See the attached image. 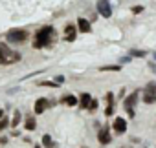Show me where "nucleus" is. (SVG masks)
Instances as JSON below:
<instances>
[{
  "mask_svg": "<svg viewBox=\"0 0 156 148\" xmlns=\"http://www.w3.org/2000/svg\"><path fill=\"white\" fill-rule=\"evenodd\" d=\"M53 35H55V29H53L51 26L41 28V29L35 33V39H33V48L41 49V48L50 46V42H51V39H53Z\"/></svg>",
  "mask_w": 156,
  "mask_h": 148,
  "instance_id": "1",
  "label": "nucleus"
},
{
  "mask_svg": "<svg viewBox=\"0 0 156 148\" xmlns=\"http://www.w3.org/2000/svg\"><path fill=\"white\" fill-rule=\"evenodd\" d=\"M17 60H20V53L9 49L6 44H0V64H2V66H8V64H13V62H17Z\"/></svg>",
  "mask_w": 156,
  "mask_h": 148,
  "instance_id": "2",
  "label": "nucleus"
},
{
  "mask_svg": "<svg viewBox=\"0 0 156 148\" xmlns=\"http://www.w3.org/2000/svg\"><path fill=\"white\" fill-rule=\"evenodd\" d=\"M143 101H145V104H154L156 103V81L147 82L145 92H143Z\"/></svg>",
  "mask_w": 156,
  "mask_h": 148,
  "instance_id": "3",
  "label": "nucleus"
},
{
  "mask_svg": "<svg viewBox=\"0 0 156 148\" xmlns=\"http://www.w3.org/2000/svg\"><path fill=\"white\" fill-rule=\"evenodd\" d=\"M6 39L9 42H13V44H20V42H24L28 39V33L24 29H11V31H8Z\"/></svg>",
  "mask_w": 156,
  "mask_h": 148,
  "instance_id": "4",
  "label": "nucleus"
},
{
  "mask_svg": "<svg viewBox=\"0 0 156 148\" xmlns=\"http://www.w3.org/2000/svg\"><path fill=\"white\" fill-rule=\"evenodd\" d=\"M138 97H140V93H138V92H132V93L123 101V106H125V110H127V113H129L130 117H134V106H136V103H138Z\"/></svg>",
  "mask_w": 156,
  "mask_h": 148,
  "instance_id": "5",
  "label": "nucleus"
},
{
  "mask_svg": "<svg viewBox=\"0 0 156 148\" xmlns=\"http://www.w3.org/2000/svg\"><path fill=\"white\" fill-rule=\"evenodd\" d=\"M98 13L103 17V18H110L112 17V8L107 0H99L98 2Z\"/></svg>",
  "mask_w": 156,
  "mask_h": 148,
  "instance_id": "6",
  "label": "nucleus"
},
{
  "mask_svg": "<svg viewBox=\"0 0 156 148\" xmlns=\"http://www.w3.org/2000/svg\"><path fill=\"white\" fill-rule=\"evenodd\" d=\"M112 128H114L116 133H125L127 132V121L123 117H116L114 123H112Z\"/></svg>",
  "mask_w": 156,
  "mask_h": 148,
  "instance_id": "7",
  "label": "nucleus"
},
{
  "mask_svg": "<svg viewBox=\"0 0 156 148\" xmlns=\"http://www.w3.org/2000/svg\"><path fill=\"white\" fill-rule=\"evenodd\" d=\"M98 141H99L101 144H108V143L112 141V137H110V130H108V126H103V128L99 130V133H98Z\"/></svg>",
  "mask_w": 156,
  "mask_h": 148,
  "instance_id": "8",
  "label": "nucleus"
},
{
  "mask_svg": "<svg viewBox=\"0 0 156 148\" xmlns=\"http://www.w3.org/2000/svg\"><path fill=\"white\" fill-rule=\"evenodd\" d=\"M48 104H50V103H48V99H44V97L37 99V101H35V108H33V110H35V113H37V115L44 113V110L48 108Z\"/></svg>",
  "mask_w": 156,
  "mask_h": 148,
  "instance_id": "9",
  "label": "nucleus"
},
{
  "mask_svg": "<svg viewBox=\"0 0 156 148\" xmlns=\"http://www.w3.org/2000/svg\"><path fill=\"white\" fill-rule=\"evenodd\" d=\"M77 28H79L81 33H90L92 31V26H90V22L87 18H79V20H77Z\"/></svg>",
  "mask_w": 156,
  "mask_h": 148,
  "instance_id": "10",
  "label": "nucleus"
},
{
  "mask_svg": "<svg viewBox=\"0 0 156 148\" xmlns=\"http://www.w3.org/2000/svg\"><path fill=\"white\" fill-rule=\"evenodd\" d=\"M61 104H64V106H75V104H79V99L73 97V95H64V97H61Z\"/></svg>",
  "mask_w": 156,
  "mask_h": 148,
  "instance_id": "11",
  "label": "nucleus"
},
{
  "mask_svg": "<svg viewBox=\"0 0 156 148\" xmlns=\"http://www.w3.org/2000/svg\"><path fill=\"white\" fill-rule=\"evenodd\" d=\"M90 103H92V97H90V93H83V95L79 97V108H83V110H88Z\"/></svg>",
  "mask_w": 156,
  "mask_h": 148,
  "instance_id": "12",
  "label": "nucleus"
},
{
  "mask_svg": "<svg viewBox=\"0 0 156 148\" xmlns=\"http://www.w3.org/2000/svg\"><path fill=\"white\" fill-rule=\"evenodd\" d=\"M64 33H66V40H68V42H72V40L75 39V26H73V24H66Z\"/></svg>",
  "mask_w": 156,
  "mask_h": 148,
  "instance_id": "13",
  "label": "nucleus"
},
{
  "mask_svg": "<svg viewBox=\"0 0 156 148\" xmlns=\"http://www.w3.org/2000/svg\"><path fill=\"white\" fill-rule=\"evenodd\" d=\"M20 119H22V115H20V112H19V110H15V113H13V119L9 121V124L17 128V126L20 124Z\"/></svg>",
  "mask_w": 156,
  "mask_h": 148,
  "instance_id": "14",
  "label": "nucleus"
},
{
  "mask_svg": "<svg viewBox=\"0 0 156 148\" xmlns=\"http://www.w3.org/2000/svg\"><path fill=\"white\" fill-rule=\"evenodd\" d=\"M24 126H26V130H30V132H31V130H35V128H37V123H35V119H33V117H28V119H26V123H24Z\"/></svg>",
  "mask_w": 156,
  "mask_h": 148,
  "instance_id": "15",
  "label": "nucleus"
},
{
  "mask_svg": "<svg viewBox=\"0 0 156 148\" xmlns=\"http://www.w3.org/2000/svg\"><path fill=\"white\" fill-rule=\"evenodd\" d=\"M147 55V51H143V49H130V57H145Z\"/></svg>",
  "mask_w": 156,
  "mask_h": 148,
  "instance_id": "16",
  "label": "nucleus"
},
{
  "mask_svg": "<svg viewBox=\"0 0 156 148\" xmlns=\"http://www.w3.org/2000/svg\"><path fill=\"white\" fill-rule=\"evenodd\" d=\"M99 71H119V66L118 64L116 66H101Z\"/></svg>",
  "mask_w": 156,
  "mask_h": 148,
  "instance_id": "17",
  "label": "nucleus"
},
{
  "mask_svg": "<svg viewBox=\"0 0 156 148\" xmlns=\"http://www.w3.org/2000/svg\"><path fill=\"white\" fill-rule=\"evenodd\" d=\"M42 144H44L46 148H50V146L53 144V141H51V137H50V135H42Z\"/></svg>",
  "mask_w": 156,
  "mask_h": 148,
  "instance_id": "18",
  "label": "nucleus"
},
{
  "mask_svg": "<svg viewBox=\"0 0 156 148\" xmlns=\"http://www.w3.org/2000/svg\"><path fill=\"white\" fill-rule=\"evenodd\" d=\"M8 126H9V119L2 117V119H0V132H2V130H6Z\"/></svg>",
  "mask_w": 156,
  "mask_h": 148,
  "instance_id": "19",
  "label": "nucleus"
},
{
  "mask_svg": "<svg viewBox=\"0 0 156 148\" xmlns=\"http://www.w3.org/2000/svg\"><path fill=\"white\" fill-rule=\"evenodd\" d=\"M98 106H99V103H98V99H92V103H90V106H88V110H90V112H94V110H98Z\"/></svg>",
  "mask_w": 156,
  "mask_h": 148,
  "instance_id": "20",
  "label": "nucleus"
},
{
  "mask_svg": "<svg viewBox=\"0 0 156 148\" xmlns=\"http://www.w3.org/2000/svg\"><path fill=\"white\" fill-rule=\"evenodd\" d=\"M112 113H114V104H108V106H107V110H105V115H107V117H110Z\"/></svg>",
  "mask_w": 156,
  "mask_h": 148,
  "instance_id": "21",
  "label": "nucleus"
},
{
  "mask_svg": "<svg viewBox=\"0 0 156 148\" xmlns=\"http://www.w3.org/2000/svg\"><path fill=\"white\" fill-rule=\"evenodd\" d=\"M39 84H41V86H59L57 82H50V81H41Z\"/></svg>",
  "mask_w": 156,
  "mask_h": 148,
  "instance_id": "22",
  "label": "nucleus"
},
{
  "mask_svg": "<svg viewBox=\"0 0 156 148\" xmlns=\"http://www.w3.org/2000/svg\"><path fill=\"white\" fill-rule=\"evenodd\" d=\"M53 82H57V84H62V82H64V77H62V75H57Z\"/></svg>",
  "mask_w": 156,
  "mask_h": 148,
  "instance_id": "23",
  "label": "nucleus"
},
{
  "mask_svg": "<svg viewBox=\"0 0 156 148\" xmlns=\"http://www.w3.org/2000/svg\"><path fill=\"white\" fill-rule=\"evenodd\" d=\"M141 11H143V8H141V6H136V8H132V13H136V15H138V13H141Z\"/></svg>",
  "mask_w": 156,
  "mask_h": 148,
  "instance_id": "24",
  "label": "nucleus"
},
{
  "mask_svg": "<svg viewBox=\"0 0 156 148\" xmlns=\"http://www.w3.org/2000/svg\"><path fill=\"white\" fill-rule=\"evenodd\" d=\"M149 68H151L152 71H156V64H154V62H149Z\"/></svg>",
  "mask_w": 156,
  "mask_h": 148,
  "instance_id": "25",
  "label": "nucleus"
},
{
  "mask_svg": "<svg viewBox=\"0 0 156 148\" xmlns=\"http://www.w3.org/2000/svg\"><path fill=\"white\" fill-rule=\"evenodd\" d=\"M50 148H59V144H57V143H53V144H51Z\"/></svg>",
  "mask_w": 156,
  "mask_h": 148,
  "instance_id": "26",
  "label": "nucleus"
},
{
  "mask_svg": "<svg viewBox=\"0 0 156 148\" xmlns=\"http://www.w3.org/2000/svg\"><path fill=\"white\" fill-rule=\"evenodd\" d=\"M2 117H4V112H2V110H0V119H2Z\"/></svg>",
  "mask_w": 156,
  "mask_h": 148,
  "instance_id": "27",
  "label": "nucleus"
},
{
  "mask_svg": "<svg viewBox=\"0 0 156 148\" xmlns=\"http://www.w3.org/2000/svg\"><path fill=\"white\" fill-rule=\"evenodd\" d=\"M154 59H156V51H154Z\"/></svg>",
  "mask_w": 156,
  "mask_h": 148,
  "instance_id": "28",
  "label": "nucleus"
},
{
  "mask_svg": "<svg viewBox=\"0 0 156 148\" xmlns=\"http://www.w3.org/2000/svg\"><path fill=\"white\" fill-rule=\"evenodd\" d=\"M33 148H41V146H33Z\"/></svg>",
  "mask_w": 156,
  "mask_h": 148,
  "instance_id": "29",
  "label": "nucleus"
}]
</instances>
